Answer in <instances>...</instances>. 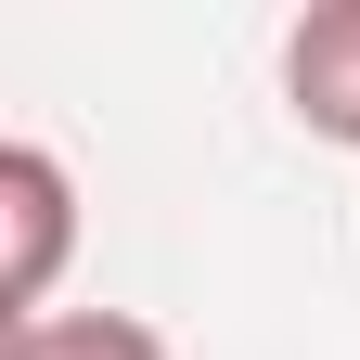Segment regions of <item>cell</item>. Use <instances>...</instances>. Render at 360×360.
Returning <instances> with one entry per match:
<instances>
[{
	"instance_id": "obj_1",
	"label": "cell",
	"mask_w": 360,
	"mask_h": 360,
	"mask_svg": "<svg viewBox=\"0 0 360 360\" xmlns=\"http://www.w3.org/2000/svg\"><path fill=\"white\" fill-rule=\"evenodd\" d=\"M65 245H77V180H65V155L52 142H0V335H13V322H52Z\"/></svg>"
},
{
	"instance_id": "obj_2",
	"label": "cell",
	"mask_w": 360,
	"mask_h": 360,
	"mask_svg": "<svg viewBox=\"0 0 360 360\" xmlns=\"http://www.w3.org/2000/svg\"><path fill=\"white\" fill-rule=\"evenodd\" d=\"M283 103H296L309 142L360 155V0H309L283 26Z\"/></svg>"
},
{
	"instance_id": "obj_3",
	"label": "cell",
	"mask_w": 360,
	"mask_h": 360,
	"mask_svg": "<svg viewBox=\"0 0 360 360\" xmlns=\"http://www.w3.org/2000/svg\"><path fill=\"white\" fill-rule=\"evenodd\" d=\"M0 360H167V335L142 309H52V322H13Z\"/></svg>"
}]
</instances>
